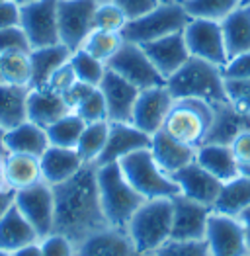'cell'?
<instances>
[{
	"label": "cell",
	"instance_id": "obj_37",
	"mask_svg": "<svg viewBox=\"0 0 250 256\" xmlns=\"http://www.w3.org/2000/svg\"><path fill=\"white\" fill-rule=\"evenodd\" d=\"M124 36L122 34H118V32H104V30H94L88 38H86V42L82 43L84 51H88L92 57H96V59H100L102 63H108L118 51H120V47L124 45Z\"/></svg>",
	"mask_w": 250,
	"mask_h": 256
},
{
	"label": "cell",
	"instance_id": "obj_23",
	"mask_svg": "<svg viewBox=\"0 0 250 256\" xmlns=\"http://www.w3.org/2000/svg\"><path fill=\"white\" fill-rule=\"evenodd\" d=\"M26 112H28L30 122L47 129L57 120H61L62 116H66L70 112V108L66 106L62 94H57V92L49 90L47 86H42V88H30Z\"/></svg>",
	"mask_w": 250,
	"mask_h": 256
},
{
	"label": "cell",
	"instance_id": "obj_3",
	"mask_svg": "<svg viewBox=\"0 0 250 256\" xmlns=\"http://www.w3.org/2000/svg\"><path fill=\"white\" fill-rule=\"evenodd\" d=\"M98 192L106 223L116 229H127L131 217L145 202V198L125 180L118 162L98 166Z\"/></svg>",
	"mask_w": 250,
	"mask_h": 256
},
{
	"label": "cell",
	"instance_id": "obj_52",
	"mask_svg": "<svg viewBox=\"0 0 250 256\" xmlns=\"http://www.w3.org/2000/svg\"><path fill=\"white\" fill-rule=\"evenodd\" d=\"M12 256H43L42 246H40V240H38V242H34V244L24 246V248L16 250V252H12Z\"/></svg>",
	"mask_w": 250,
	"mask_h": 256
},
{
	"label": "cell",
	"instance_id": "obj_36",
	"mask_svg": "<svg viewBox=\"0 0 250 256\" xmlns=\"http://www.w3.org/2000/svg\"><path fill=\"white\" fill-rule=\"evenodd\" d=\"M242 0H184L190 18H202V20L221 22L227 18L232 10L240 6Z\"/></svg>",
	"mask_w": 250,
	"mask_h": 256
},
{
	"label": "cell",
	"instance_id": "obj_49",
	"mask_svg": "<svg viewBox=\"0 0 250 256\" xmlns=\"http://www.w3.org/2000/svg\"><path fill=\"white\" fill-rule=\"evenodd\" d=\"M94 88H98V86H90L86 84V82H80V80H76L74 84L70 86L64 94H62V98H64V102H66V106L70 108V112L74 110V108L78 106L80 102H82L84 98L94 90Z\"/></svg>",
	"mask_w": 250,
	"mask_h": 256
},
{
	"label": "cell",
	"instance_id": "obj_15",
	"mask_svg": "<svg viewBox=\"0 0 250 256\" xmlns=\"http://www.w3.org/2000/svg\"><path fill=\"white\" fill-rule=\"evenodd\" d=\"M172 104H174V98L168 92L166 84L141 90L133 108L131 124L141 131H145L146 135H154L164 126V120Z\"/></svg>",
	"mask_w": 250,
	"mask_h": 256
},
{
	"label": "cell",
	"instance_id": "obj_60",
	"mask_svg": "<svg viewBox=\"0 0 250 256\" xmlns=\"http://www.w3.org/2000/svg\"><path fill=\"white\" fill-rule=\"evenodd\" d=\"M0 82H2V70H0Z\"/></svg>",
	"mask_w": 250,
	"mask_h": 256
},
{
	"label": "cell",
	"instance_id": "obj_25",
	"mask_svg": "<svg viewBox=\"0 0 250 256\" xmlns=\"http://www.w3.org/2000/svg\"><path fill=\"white\" fill-rule=\"evenodd\" d=\"M4 178L6 186L12 192L30 188L42 182V164L40 156L22 154V152H6L4 154Z\"/></svg>",
	"mask_w": 250,
	"mask_h": 256
},
{
	"label": "cell",
	"instance_id": "obj_6",
	"mask_svg": "<svg viewBox=\"0 0 250 256\" xmlns=\"http://www.w3.org/2000/svg\"><path fill=\"white\" fill-rule=\"evenodd\" d=\"M213 122V106L196 98H178L168 112L162 131L180 143L198 149L206 143Z\"/></svg>",
	"mask_w": 250,
	"mask_h": 256
},
{
	"label": "cell",
	"instance_id": "obj_2",
	"mask_svg": "<svg viewBox=\"0 0 250 256\" xmlns=\"http://www.w3.org/2000/svg\"><path fill=\"white\" fill-rule=\"evenodd\" d=\"M166 88L174 100L196 98L208 102L211 106L229 102L223 66L198 57H190L184 66L166 80Z\"/></svg>",
	"mask_w": 250,
	"mask_h": 256
},
{
	"label": "cell",
	"instance_id": "obj_26",
	"mask_svg": "<svg viewBox=\"0 0 250 256\" xmlns=\"http://www.w3.org/2000/svg\"><path fill=\"white\" fill-rule=\"evenodd\" d=\"M4 145H6V152L42 156L45 149L49 147V139H47V131L42 126L26 120L14 128L6 129Z\"/></svg>",
	"mask_w": 250,
	"mask_h": 256
},
{
	"label": "cell",
	"instance_id": "obj_27",
	"mask_svg": "<svg viewBox=\"0 0 250 256\" xmlns=\"http://www.w3.org/2000/svg\"><path fill=\"white\" fill-rule=\"evenodd\" d=\"M38 240L40 235L36 233V229L12 204V208L0 217V248L8 252H16Z\"/></svg>",
	"mask_w": 250,
	"mask_h": 256
},
{
	"label": "cell",
	"instance_id": "obj_22",
	"mask_svg": "<svg viewBox=\"0 0 250 256\" xmlns=\"http://www.w3.org/2000/svg\"><path fill=\"white\" fill-rule=\"evenodd\" d=\"M150 154L156 160V164L168 172L170 176L174 172L182 170L190 162L196 160V149L180 143L178 139L170 137L166 131H156L154 135H150Z\"/></svg>",
	"mask_w": 250,
	"mask_h": 256
},
{
	"label": "cell",
	"instance_id": "obj_48",
	"mask_svg": "<svg viewBox=\"0 0 250 256\" xmlns=\"http://www.w3.org/2000/svg\"><path fill=\"white\" fill-rule=\"evenodd\" d=\"M112 2H116L124 10L127 20H135L160 4V0H112Z\"/></svg>",
	"mask_w": 250,
	"mask_h": 256
},
{
	"label": "cell",
	"instance_id": "obj_53",
	"mask_svg": "<svg viewBox=\"0 0 250 256\" xmlns=\"http://www.w3.org/2000/svg\"><path fill=\"white\" fill-rule=\"evenodd\" d=\"M238 221L244 229V235H246V240H248V246H250V208H246L242 214L238 215Z\"/></svg>",
	"mask_w": 250,
	"mask_h": 256
},
{
	"label": "cell",
	"instance_id": "obj_44",
	"mask_svg": "<svg viewBox=\"0 0 250 256\" xmlns=\"http://www.w3.org/2000/svg\"><path fill=\"white\" fill-rule=\"evenodd\" d=\"M225 88L230 104L250 116V80H225Z\"/></svg>",
	"mask_w": 250,
	"mask_h": 256
},
{
	"label": "cell",
	"instance_id": "obj_7",
	"mask_svg": "<svg viewBox=\"0 0 250 256\" xmlns=\"http://www.w3.org/2000/svg\"><path fill=\"white\" fill-rule=\"evenodd\" d=\"M188 22H190V16H188L182 2H178V0L160 2L150 12L127 22L122 36L125 42L145 45V43L156 42V40L172 36V34L184 32Z\"/></svg>",
	"mask_w": 250,
	"mask_h": 256
},
{
	"label": "cell",
	"instance_id": "obj_43",
	"mask_svg": "<svg viewBox=\"0 0 250 256\" xmlns=\"http://www.w3.org/2000/svg\"><path fill=\"white\" fill-rule=\"evenodd\" d=\"M16 49H24V51H30V42L24 34L20 26H14V28H0V53H6V51H16Z\"/></svg>",
	"mask_w": 250,
	"mask_h": 256
},
{
	"label": "cell",
	"instance_id": "obj_59",
	"mask_svg": "<svg viewBox=\"0 0 250 256\" xmlns=\"http://www.w3.org/2000/svg\"><path fill=\"white\" fill-rule=\"evenodd\" d=\"M160 2H174V0H160Z\"/></svg>",
	"mask_w": 250,
	"mask_h": 256
},
{
	"label": "cell",
	"instance_id": "obj_38",
	"mask_svg": "<svg viewBox=\"0 0 250 256\" xmlns=\"http://www.w3.org/2000/svg\"><path fill=\"white\" fill-rule=\"evenodd\" d=\"M70 64L74 68V74L80 82H86L90 86H100L102 78H104L108 66L102 63L100 59L92 57L88 51L84 49H76L70 53Z\"/></svg>",
	"mask_w": 250,
	"mask_h": 256
},
{
	"label": "cell",
	"instance_id": "obj_62",
	"mask_svg": "<svg viewBox=\"0 0 250 256\" xmlns=\"http://www.w3.org/2000/svg\"><path fill=\"white\" fill-rule=\"evenodd\" d=\"M248 256H250V252H248Z\"/></svg>",
	"mask_w": 250,
	"mask_h": 256
},
{
	"label": "cell",
	"instance_id": "obj_29",
	"mask_svg": "<svg viewBox=\"0 0 250 256\" xmlns=\"http://www.w3.org/2000/svg\"><path fill=\"white\" fill-rule=\"evenodd\" d=\"M70 49L62 43L55 45H45V47H36L30 49V59H32V88H42L47 84L51 74L68 63L70 59Z\"/></svg>",
	"mask_w": 250,
	"mask_h": 256
},
{
	"label": "cell",
	"instance_id": "obj_14",
	"mask_svg": "<svg viewBox=\"0 0 250 256\" xmlns=\"http://www.w3.org/2000/svg\"><path fill=\"white\" fill-rule=\"evenodd\" d=\"M213 208L178 194L172 198V235L174 240H206Z\"/></svg>",
	"mask_w": 250,
	"mask_h": 256
},
{
	"label": "cell",
	"instance_id": "obj_21",
	"mask_svg": "<svg viewBox=\"0 0 250 256\" xmlns=\"http://www.w3.org/2000/svg\"><path fill=\"white\" fill-rule=\"evenodd\" d=\"M250 129V116L246 112L232 106L230 102H223L213 106V122L206 137V143L230 145L240 133Z\"/></svg>",
	"mask_w": 250,
	"mask_h": 256
},
{
	"label": "cell",
	"instance_id": "obj_30",
	"mask_svg": "<svg viewBox=\"0 0 250 256\" xmlns=\"http://www.w3.org/2000/svg\"><path fill=\"white\" fill-rule=\"evenodd\" d=\"M223 40L227 57L232 59L236 55L250 51V6H238L227 18L221 20Z\"/></svg>",
	"mask_w": 250,
	"mask_h": 256
},
{
	"label": "cell",
	"instance_id": "obj_50",
	"mask_svg": "<svg viewBox=\"0 0 250 256\" xmlns=\"http://www.w3.org/2000/svg\"><path fill=\"white\" fill-rule=\"evenodd\" d=\"M20 26V6L12 0L0 2V28H14Z\"/></svg>",
	"mask_w": 250,
	"mask_h": 256
},
{
	"label": "cell",
	"instance_id": "obj_16",
	"mask_svg": "<svg viewBox=\"0 0 250 256\" xmlns=\"http://www.w3.org/2000/svg\"><path fill=\"white\" fill-rule=\"evenodd\" d=\"M104 94L106 108H108V122L114 124H131L133 108L139 96V88L127 82L114 70H106L104 78L98 86Z\"/></svg>",
	"mask_w": 250,
	"mask_h": 256
},
{
	"label": "cell",
	"instance_id": "obj_57",
	"mask_svg": "<svg viewBox=\"0 0 250 256\" xmlns=\"http://www.w3.org/2000/svg\"><path fill=\"white\" fill-rule=\"evenodd\" d=\"M0 256H12V252H8V250H2V248H0Z\"/></svg>",
	"mask_w": 250,
	"mask_h": 256
},
{
	"label": "cell",
	"instance_id": "obj_11",
	"mask_svg": "<svg viewBox=\"0 0 250 256\" xmlns=\"http://www.w3.org/2000/svg\"><path fill=\"white\" fill-rule=\"evenodd\" d=\"M57 6L59 0H38L20 8V28L32 49L61 43Z\"/></svg>",
	"mask_w": 250,
	"mask_h": 256
},
{
	"label": "cell",
	"instance_id": "obj_55",
	"mask_svg": "<svg viewBox=\"0 0 250 256\" xmlns=\"http://www.w3.org/2000/svg\"><path fill=\"white\" fill-rule=\"evenodd\" d=\"M4 135H6V129L0 126V156L6 154V145H4Z\"/></svg>",
	"mask_w": 250,
	"mask_h": 256
},
{
	"label": "cell",
	"instance_id": "obj_58",
	"mask_svg": "<svg viewBox=\"0 0 250 256\" xmlns=\"http://www.w3.org/2000/svg\"><path fill=\"white\" fill-rule=\"evenodd\" d=\"M240 6H250V0H242V2H240Z\"/></svg>",
	"mask_w": 250,
	"mask_h": 256
},
{
	"label": "cell",
	"instance_id": "obj_63",
	"mask_svg": "<svg viewBox=\"0 0 250 256\" xmlns=\"http://www.w3.org/2000/svg\"><path fill=\"white\" fill-rule=\"evenodd\" d=\"M0 2H2V0H0Z\"/></svg>",
	"mask_w": 250,
	"mask_h": 256
},
{
	"label": "cell",
	"instance_id": "obj_28",
	"mask_svg": "<svg viewBox=\"0 0 250 256\" xmlns=\"http://www.w3.org/2000/svg\"><path fill=\"white\" fill-rule=\"evenodd\" d=\"M196 162L202 164L209 174H213L223 184L238 176V164L230 150V145L204 143L196 149Z\"/></svg>",
	"mask_w": 250,
	"mask_h": 256
},
{
	"label": "cell",
	"instance_id": "obj_8",
	"mask_svg": "<svg viewBox=\"0 0 250 256\" xmlns=\"http://www.w3.org/2000/svg\"><path fill=\"white\" fill-rule=\"evenodd\" d=\"M106 66L124 76L127 82L137 86L139 90L166 84V80L160 76V72L156 70V66L152 64L139 43L124 42L120 51L106 63Z\"/></svg>",
	"mask_w": 250,
	"mask_h": 256
},
{
	"label": "cell",
	"instance_id": "obj_34",
	"mask_svg": "<svg viewBox=\"0 0 250 256\" xmlns=\"http://www.w3.org/2000/svg\"><path fill=\"white\" fill-rule=\"evenodd\" d=\"M84 128H86V122L78 114H74V112H68L66 116H62L61 120H57L53 126H49L45 131H47L49 145L64 147V149H76Z\"/></svg>",
	"mask_w": 250,
	"mask_h": 256
},
{
	"label": "cell",
	"instance_id": "obj_61",
	"mask_svg": "<svg viewBox=\"0 0 250 256\" xmlns=\"http://www.w3.org/2000/svg\"><path fill=\"white\" fill-rule=\"evenodd\" d=\"M178 2H184V0H178Z\"/></svg>",
	"mask_w": 250,
	"mask_h": 256
},
{
	"label": "cell",
	"instance_id": "obj_51",
	"mask_svg": "<svg viewBox=\"0 0 250 256\" xmlns=\"http://www.w3.org/2000/svg\"><path fill=\"white\" fill-rule=\"evenodd\" d=\"M14 204V192L12 190H0V217L6 214Z\"/></svg>",
	"mask_w": 250,
	"mask_h": 256
},
{
	"label": "cell",
	"instance_id": "obj_45",
	"mask_svg": "<svg viewBox=\"0 0 250 256\" xmlns=\"http://www.w3.org/2000/svg\"><path fill=\"white\" fill-rule=\"evenodd\" d=\"M230 150L236 158L238 164V174L240 176H248L250 178V129L240 133L232 143H230Z\"/></svg>",
	"mask_w": 250,
	"mask_h": 256
},
{
	"label": "cell",
	"instance_id": "obj_41",
	"mask_svg": "<svg viewBox=\"0 0 250 256\" xmlns=\"http://www.w3.org/2000/svg\"><path fill=\"white\" fill-rule=\"evenodd\" d=\"M145 256H209L206 240H174L170 238L156 250Z\"/></svg>",
	"mask_w": 250,
	"mask_h": 256
},
{
	"label": "cell",
	"instance_id": "obj_47",
	"mask_svg": "<svg viewBox=\"0 0 250 256\" xmlns=\"http://www.w3.org/2000/svg\"><path fill=\"white\" fill-rule=\"evenodd\" d=\"M225 80H250V51L236 55L223 66Z\"/></svg>",
	"mask_w": 250,
	"mask_h": 256
},
{
	"label": "cell",
	"instance_id": "obj_54",
	"mask_svg": "<svg viewBox=\"0 0 250 256\" xmlns=\"http://www.w3.org/2000/svg\"><path fill=\"white\" fill-rule=\"evenodd\" d=\"M0 190H8L6 178H4V156H0Z\"/></svg>",
	"mask_w": 250,
	"mask_h": 256
},
{
	"label": "cell",
	"instance_id": "obj_18",
	"mask_svg": "<svg viewBox=\"0 0 250 256\" xmlns=\"http://www.w3.org/2000/svg\"><path fill=\"white\" fill-rule=\"evenodd\" d=\"M172 178L178 184L182 196H186V198L194 200V202L206 204L209 208H213L217 196L221 192V186H223L221 180H217L213 174H209L196 160L190 162L188 166H184L182 170L174 172Z\"/></svg>",
	"mask_w": 250,
	"mask_h": 256
},
{
	"label": "cell",
	"instance_id": "obj_40",
	"mask_svg": "<svg viewBox=\"0 0 250 256\" xmlns=\"http://www.w3.org/2000/svg\"><path fill=\"white\" fill-rule=\"evenodd\" d=\"M72 112L78 114L86 124L108 122V108H106V100H104L102 90H100V88H94Z\"/></svg>",
	"mask_w": 250,
	"mask_h": 256
},
{
	"label": "cell",
	"instance_id": "obj_1",
	"mask_svg": "<svg viewBox=\"0 0 250 256\" xmlns=\"http://www.w3.org/2000/svg\"><path fill=\"white\" fill-rule=\"evenodd\" d=\"M55 233L68 236L76 244L88 235L108 227L100 206L98 164H84L72 178L53 186Z\"/></svg>",
	"mask_w": 250,
	"mask_h": 256
},
{
	"label": "cell",
	"instance_id": "obj_35",
	"mask_svg": "<svg viewBox=\"0 0 250 256\" xmlns=\"http://www.w3.org/2000/svg\"><path fill=\"white\" fill-rule=\"evenodd\" d=\"M108 133H110V122H96V124H86L82 135L78 139L76 150L86 164H96L100 154L104 152L108 143Z\"/></svg>",
	"mask_w": 250,
	"mask_h": 256
},
{
	"label": "cell",
	"instance_id": "obj_56",
	"mask_svg": "<svg viewBox=\"0 0 250 256\" xmlns=\"http://www.w3.org/2000/svg\"><path fill=\"white\" fill-rule=\"evenodd\" d=\"M14 4H18V6H26V4H32V2H38V0H12Z\"/></svg>",
	"mask_w": 250,
	"mask_h": 256
},
{
	"label": "cell",
	"instance_id": "obj_19",
	"mask_svg": "<svg viewBox=\"0 0 250 256\" xmlns=\"http://www.w3.org/2000/svg\"><path fill=\"white\" fill-rule=\"evenodd\" d=\"M150 147V135L145 131L135 128L133 124H114L110 122V133H108V143L104 147V152L98 158L100 164L110 162H120L124 156L135 152V150L148 149Z\"/></svg>",
	"mask_w": 250,
	"mask_h": 256
},
{
	"label": "cell",
	"instance_id": "obj_31",
	"mask_svg": "<svg viewBox=\"0 0 250 256\" xmlns=\"http://www.w3.org/2000/svg\"><path fill=\"white\" fill-rule=\"evenodd\" d=\"M246 208H250V178L238 174L221 186V192L213 204V212L238 217Z\"/></svg>",
	"mask_w": 250,
	"mask_h": 256
},
{
	"label": "cell",
	"instance_id": "obj_32",
	"mask_svg": "<svg viewBox=\"0 0 250 256\" xmlns=\"http://www.w3.org/2000/svg\"><path fill=\"white\" fill-rule=\"evenodd\" d=\"M28 92L30 88L0 82V126L10 129L28 120Z\"/></svg>",
	"mask_w": 250,
	"mask_h": 256
},
{
	"label": "cell",
	"instance_id": "obj_13",
	"mask_svg": "<svg viewBox=\"0 0 250 256\" xmlns=\"http://www.w3.org/2000/svg\"><path fill=\"white\" fill-rule=\"evenodd\" d=\"M206 244L209 256H248L250 246L238 217L213 212L209 217Z\"/></svg>",
	"mask_w": 250,
	"mask_h": 256
},
{
	"label": "cell",
	"instance_id": "obj_12",
	"mask_svg": "<svg viewBox=\"0 0 250 256\" xmlns=\"http://www.w3.org/2000/svg\"><path fill=\"white\" fill-rule=\"evenodd\" d=\"M182 34H184L188 51L192 57L204 59V61L219 64V66L227 64L229 57H227V49H225L221 22L190 18Z\"/></svg>",
	"mask_w": 250,
	"mask_h": 256
},
{
	"label": "cell",
	"instance_id": "obj_42",
	"mask_svg": "<svg viewBox=\"0 0 250 256\" xmlns=\"http://www.w3.org/2000/svg\"><path fill=\"white\" fill-rule=\"evenodd\" d=\"M43 256H76V242L61 233H49L40 238Z\"/></svg>",
	"mask_w": 250,
	"mask_h": 256
},
{
	"label": "cell",
	"instance_id": "obj_4",
	"mask_svg": "<svg viewBox=\"0 0 250 256\" xmlns=\"http://www.w3.org/2000/svg\"><path fill=\"white\" fill-rule=\"evenodd\" d=\"M127 233L141 254H148L170 240L172 198L145 200L127 225Z\"/></svg>",
	"mask_w": 250,
	"mask_h": 256
},
{
	"label": "cell",
	"instance_id": "obj_5",
	"mask_svg": "<svg viewBox=\"0 0 250 256\" xmlns=\"http://www.w3.org/2000/svg\"><path fill=\"white\" fill-rule=\"evenodd\" d=\"M118 164L124 172L125 180L145 200L174 198L180 194L178 184L168 172H164L156 164V160L150 154V149L135 150L124 156Z\"/></svg>",
	"mask_w": 250,
	"mask_h": 256
},
{
	"label": "cell",
	"instance_id": "obj_39",
	"mask_svg": "<svg viewBox=\"0 0 250 256\" xmlns=\"http://www.w3.org/2000/svg\"><path fill=\"white\" fill-rule=\"evenodd\" d=\"M127 16L124 14V10L112 2V0H102L96 8L94 14V30H104V32H118L122 34L127 24Z\"/></svg>",
	"mask_w": 250,
	"mask_h": 256
},
{
	"label": "cell",
	"instance_id": "obj_33",
	"mask_svg": "<svg viewBox=\"0 0 250 256\" xmlns=\"http://www.w3.org/2000/svg\"><path fill=\"white\" fill-rule=\"evenodd\" d=\"M0 70H2V82L12 86L32 88V59L30 51L16 49L0 53Z\"/></svg>",
	"mask_w": 250,
	"mask_h": 256
},
{
	"label": "cell",
	"instance_id": "obj_10",
	"mask_svg": "<svg viewBox=\"0 0 250 256\" xmlns=\"http://www.w3.org/2000/svg\"><path fill=\"white\" fill-rule=\"evenodd\" d=\"M14 206L30 225L36 229L40 238L53 233L55 229V196L53 186L47 182H38L30 188L14 192Z\"/></svg>",
	"mask_w": 250,
	"mask_h": 256
},
{
	"label": "cell",
	"instance_id": "obj_20",
	"mask_svg": "<svg viewBox=\"0 0 250 256\" xmlns=\"http://www.w3.org/2000/svg\"><path fill=\"white\" fill-rule=\"evenodd\" d=\"M145 49V53L148 55V59L152 61V64L156 66V70L160 72V76L168 80L176 70H180L184 63L192 57L188 51L186 40L184 34H172L166 38H160L156 42H150L141 45Z\"/></svg>",
	"mask_w": 250,
	"mask_h": 256
},
{
	"label": "cell",
	"instance_id": "obj_17",
	"mask_svg": "<svg viewBox=\"0 0 250 256\" xmlns=\"http://www.w3.org/2000/svg\"><path fill=\"white\" fill-rule=\"evenodd\" d=\"M76 256H145L133 244L127 229L104 227L76 244Z\"/></svg>",
	"mask_w": 250,
	"mask_h": 256
},
{
	"label": "cell",
	"instance_id": "obj_46",
	"mask_svg": "<svg viewBox=\"0 0 250 256\" xmlns=\"http://www.w3.org/2000/svg\"><path fill=\"white\" fill-rule=\"evenodd\" d=\"M76 80H78V78H76V74H74V68H72V64H70V59H68V63H64L62 66H59V68L51 74V78L47 80L45 86H47L49 90L57 92V94H64Z\"/></svg>",
	"mask_w": 250,
	"mask_h": 256
},
{
	"label": "cell",
	"instance_id": "obj_9",
	"mask_svg": "<svg viewBox=\"0 0 250 256\" xmlns=\"http://www.w3.org/2000/svg\"><path fill=\"white\" fill-rule=\"evenodd\" d=\"M100 2L102 0H59V40L70 51L80 49L94 32V14Z\"/></svg>",
	"mask_w": 250,
	"mask_h": 256
},
{
	"label": "cell",
	"instance_id": "obj_24",
	"mask_svg": "<svg viewBox=\"0 0 250 256\" xmlns=\"http://www.w3.org/2000/svg\"><path fill=\"white\" fill-rule=\"evenodd\" d=\"M40 164H42L43 182H47L49 186H57L64 180L72 178L86 162L80 158L76 149H64V147L49 145L45 152L40 156Z\"/></svg>",
	"mask_w": 250,
	"mask_h": 256
}]
</instances>
